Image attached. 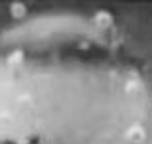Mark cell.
<instances>
[{"label":"cell","mask_w":152,"mask_h":144,"mask_svg":"<svg viewBox=\"0 0 152 144\" xmlns=\"http://www.w3.org/2000/svg\"><path fill=\"white\" fill-rule=\"evenodd\" d=\"M10 12H12V16L20 18V16L24 14V6H22V4H12V6H10Z\"/></svg>","instance_id":"1"}]
</instances>
